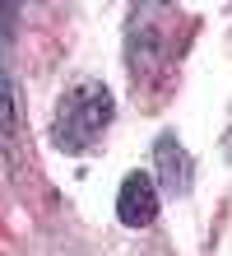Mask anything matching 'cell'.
Returning <instances> with one entry per match:
<instances>
[{
    "mask_svg": "<svg viewBox=\"0 0 232 256\" xmlns=\"http://www.w3.org/2000/svg\"><path fill=\"white\" fill-rule=\"evenodd\" d=\"M112 112H116V102H112V94H107L102 84H74L70 94L60 98V108H56L51 140L65 149V154H84V149L107 130Z\"/></svg>",
    "mask_w": 232,
    "mask_h": 256,
    "instance_id": "obj_1",
    "label": "cell"
},
{
    "mask_svg": "<svg viewBox=\"0 0 232 256\" xmlns=\"http://www.w3.org/2000/svg\"><path fill=\"white\" fill-rule=\"evenodd\" d=\"M153 214H158V186H153V177L130 172L116 191V219L126 228H144V224H153Z\"/></svg>",
    "mask_w": 232,
    "mask_h": 256,
    "instance_id": "obj_2",
    "label": "cell"
},
{
    "mask_svg": "<svg viewBox=\"0 0 232 256\" xmlns=\"http://www.w3.org/2000/svg\"><path fill=\"white\" fill-rule=\"evenodd\" d=\"M153 158H158V182H163L167 196H186L191 191V158H186V149L177 144V135H158Z\"/></svg>",
    "mask_w": 232,
    "mask_h": 256,
    "instance_id": "obj_3",
    "label": "cell"
},
{
    "mask_svg": "<svg viewBox=\"0 0 232 256\" xmlns=\"http://www.w3.org/2000/svg\"><path fill=\"white\" fill-rule=\"evenodd\" d=\"M0 130H14V88H9V74H5V66H0Z\"/></svg>",
    "mask_w": 232,
    "mask_h": 256,
    "instance_id": "obj_4",
    "label": "cell"
}]
</instances>
